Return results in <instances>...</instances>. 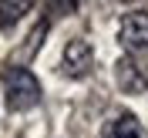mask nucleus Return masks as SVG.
<instances>
[{
	"label": "nucleus",
	"instance_id": "obj_5",
	"mask_svg": "<svg viewBox=\"0 0 148 138\" xmlns=\"http://www.w3.org/2000/svg\"><path fill=\"white\" fill-rule=\"evenodd\" d=\"M101 138H141V125L135 115H118V118L108 121Z\"/></svg>",
	"mask_w": 148,
	"mask_h": 138
},
{
	"label": "nucleus",
	"instance_id": "obj_1",
	"mask_svg": "<svg viewBox=\"0 0 148 138\" xmlns=\"http://www.w3.org/2000/svg\"><path fill=\"white\" fill-rule=\"evenodd\" d=\"M0 81H3V94H7V108L10 111H27L40 101V81L27 67L10 64L0 71Z\"/></svg>",
	"mask_w": 148,
	"mask_h": 138
},
{
	"label": "nucleus",
	"instance_id": "obj_4",
	"mask_svg": "<svg viewBox=\"0 0 148 138\" xmlns=\"http://www.w3.org/2000/svg\"><path fill=\"white\" fill-rule=\"evenodd\" d=\"M118 84H121V91H128V94H138L148 88V74L141 71L131 57H121L118 61Z\"/></svg>",
	"mask_w": 148,
	"mask_h": 138
},
{
	"label": "nucleus",
	"instance_id": "obj_2",
	"mask_svg": "<svg viewBox=\"0 0 148 138\" xmlns=\"http://www.w3.org/2000/svg\"><path fill=\"white\" fill-rule=\"evenodd\" d=\"M121 44L135 51V54H148V10H131L121 17V27H118Z\"/></svg>",
	"mask_w": 148,
	"mask_h": 138
},
{
	"label": "nucleus",
	"instance_id": "obj_3",
	"mask_svg": "<svg viewBox=\"0 0 148 138\" xmlns=\"http://www.w3.org/2000/svg\"><path fill=\"white\" fill-rule=\"evenodd\" d=\"M91 67H94V51H91V44L81 41V37L67 41V47H64V74H71V78H84Z\"/></svg>",
	"mask_w": 148,
	"mask_h": 138
},
{
	"label": "nucleus",
	"instance_id": "obj_6",
	"mask_svg": "<svg viewBox=\"0 0 148 138\" xmlns=\"http://www.w3.org/2000/svg\"><path fill=\"white\" fill-rule=\"evenodd\" d=\"M27 10H30V3H0V27H3V30L14 27Z\"/></svg>",
	"mask_w": 148,
	"mask_h": 138
}]
</instances>
